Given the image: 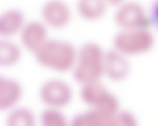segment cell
Returning <instances> with one entry per match:
<instances>
[{
    "label": "cell",
    "mask_w": 158,
    "mask_h": 126,
    "mask_svg": "<svg viewBox=\"0 0 158 126\" xmlns=\"http://www.w3.org/2000/svg\"><path fill=\"white\" fill-rule=\"evenodd\" d=\"M106 51L94 42L83 44L77 51L72 73L74 80L80 85L100 81L104 76Z\"/></svg>",
    "instance_id": "1"
},
{
    "label": "cell",
    "mask_w": 158,
    "mask_h": 126,
    "mask_svg": "<svg viewBox=\"0 0 158 126\" xmlns=\"http://www.w3.org/2000/svg\"><path fill=\"white\" fill-rule=\"evenodd\" d=\"M77 51L78 48L68 41L49 38L33 54L40 65L64 73L73 70Z\"/></svg>",
    "instance_id": "2"
},
{
    "label": "cell",
    "mask_w": 158,
    "mask_h": 126,
    "mask_svg": "<svg viewBox=\"0 0 158 126\" xmlns=\"http://www.w3.org/2000/svg\"><path fill=\"white\" fill-rule=\"evenodd\" d=\"M155 44V36L150 29L119 30L113 39V48L130 58L148 53Z\"/></svg>",
    "instance_id": "3"
},
{
    "label": "cell",
    "mask_w": 158,
    "mask_h": 126,
    "mask_svg": "<svg viewBox=\"0 0 158 126\" xmlns=\"http://www.w3.org/2000/svg\"><path fill=\"white\" fill-rule=\"evenodd\" d=\"M81 100L90 109L98 110L111 117L120 111L118 99L101 82L81 86Z\"/></svg>",
    "instance_id": "4"
},
{
    "label": "cell",
    "mask_w": 158,
    "mask_h": 126,
    "mask_svg": "<svg viewBox=\"0 0 158 126\" xmlns=\"http://www.w3.org/2000/svg\"><path fill=\"white\" fill-rule=\"evenodd\" d=\"M113 19L119 30L150 29L152 26L150 12L136 0H127L115 8Z\"/></svg>",
    "instance_id": "5"
},
{
    "label": "cell",
    "mask_w": 158,
    "mask_h": 126,
    "mask_svg": "<svg viewBox=\"0 0 158 126\" xmlns=\"http://www.w3.org/2000/svg\"><path fill=\"white\" fill-rule=\"evenodd\" d=\"M39 97L47 107L61 109L71 103L73 90L66 82L58 79H51L41 86Z\"/></svg>",
    "instance_id": "6"
},
{
    "label": "cell",
    "mask_w": 158,
    "mask_h": 126,
    "mask_svg": "<svg viewBox=\"0 0 158 126\" xmlns=\"http://www.w3.org/2000/svg\"><path fill=\"white\" fill-rule=\"evenodd\" d=\"M41 15V20L48 29L60 30L70 24L73 13L63 0H48L42 6Z\"/></svg>",
    "instance_id": "7"
},
{
    "label": "cell",
    "mask_w": 158,
    "mask_h": 126,
    "mask_svg": "<svg viewBox=\"0 0 158 126\" xmlns=\"http://www.w3.org/2000/svg\"><path fill=\"white\" fill-rule=\"evenodd\" d=\"M48 30L42 20L26 22L19 35L21 46L34 54L49 38Z\"/></svg>",
    "instance_id": "8"
},
{
    "label": "cell",
    "mask_w": 158,
    "mask_h": 126,
    "mask_svg": "<svg viewBox=\"0 0 158 126\" xmlns=\"http://www.w3.org/2000/svg\"><path fill=\"white\" fill-rule=\"evenodd\" d=\"M130 72L131 64L128 57L113 48L106 51L104 76L114 82H121L127 78Z\"/></svg>",
    "instance_id": "9"
},
{
    "label": "cell",
    "mask_w": 158,
    "mask_h": 126,
    "mask_svg": "<svg viewBox=\"0 0 158 126\" xmlns=\"http://www.w3.org/2000/svg\"><path fill=\"white\" fill-rule=\"evenodd\" d=\"M23 94L21 84L15 79L0 78V109L6 111L16 107Z\"/></svg>",
    "instance_id": "10"
},
{
    "label": "cell",
    "mask_w": 158,
    "mask_h": 126,
    "mask_svg": "<svg viewBox=\"0 0 158 126\" xmlns=\"http://www.w3.org/2000/svg\"><path fill=\"white\" fill-rule=\"evenodd\" d=\"M76 11L84 21L95 22L106 16L109 7L105 0H77Z\"/></svg>",
    "instance_id": "11"
},
{
    "label": "cell",
    "mask_w": 158,
    "mask_h": 126,
    "mask_svg": "<svg viewBox=\"0 0 158 126\" xmlns=\"http://www.w3.org/2000/svg\"><path fill=\"white\" fill-rule=\"evenodd\" d=\"M27 21L22 11L10 9L4 11L0 16V35L2 38L10 39L19 35Z\"/></svg>",
    "instance_id": "12"
},
{
    "label": "cell",
    "mask_w": 158,
    "mask_h": 126,
    "mask_svg": "<svg viewBox=\"0 0 158 126\" xmlns=\"http://www.w3.org/2000/svg\"><path fill=\"white\" fill-rule=\"evenodd\" d=\"M114 117L90 109L76 115L72 123L75 126H114Z\"/></svg>",
    "instance_id": "13"
},
{
    "label": "cell",
    "mask_w": 158,
    "mask_h": 126,
    "mask_svg": "<svg viewBox=\"0 0 158 126\" xmlns=\"http://www.w3.org/2000/svg\"><path fill=\"white\" fill-rule=\"evenodd\" d=\"M22 57V50L19 44L10 39L3 38L0 42V65L6 68L19 63Z\"/></svg>",
    "instance_id": "14"
},
{
    "label": "cell",
    "mask_w": 158,
    "mask_h": 126,
    "mask_svg": "<svg viewBox=\"0 0 158 126\" xmlns=\"http://www.w3.org/2000/svg\"><path fill=\"white\" fill-rule=\"evenodd\" d=\"M6 123L10 126H32L36 123V117L32 110L26 107H15L9 111Z\"/></svg>",
    "instance_id": "15"
},
{
    "label": "cell",
    "mask_w": 158,
    "mask_h": 126,
    "mask_svg": "<svg viewBox=\"0 0 158 126\" xmlns=\"http://www.w3.org/2000/svg\"><path fill=\"white\" fill-rule=\"evenodd\" d=\"M40 121L44 126H65L68 123L61 109L52 107H47L44 110Z\"/></svg>",
    "instance_id": "16"
},
{
    "label": "cell",
    "mask_w": 158,
    "mask_h": 126,
    "mask_svg": "<svg viewBox=\"0 0 158 126\" xmlns=\"http://www.w3.org/2000/svg\"><path fill=\"white\" fill-rule=\"evenodd\" d=\"M115 126H134L137 125L135 116L128 111H119L114 117Z\"/></svg>",
    "instance_id": "17"
},
{
    "label": "cell",
    "mask_w": 158,
    "mask_h": 126,
    "mask_svg": "<svg viewBox=\"0 0 158 126\" xmlns=\"http://www.w3.org/2000/svg\"><path fill=\"white\" fill-rule=\"evenodd\" d=\"M152 26L158 29V0H154L150 11Z\"/></svg>",
    "instance_id": "18"
},
{
    "label": "cell",
    "mask_w": 158,
    "mask_h": 126,
    "mask_svg": "<svg viewBox=\"0 0 158 126\" xmlns=\"http://www.w3.org/2000/svg\"><path fill=\"white\" fill-rule=\"evenodd\" d=\"M127 1V0H105L109 7H113L114 8L119 6Z\"/></svg>",
    "instance_id": "19"
}]
</instances>
